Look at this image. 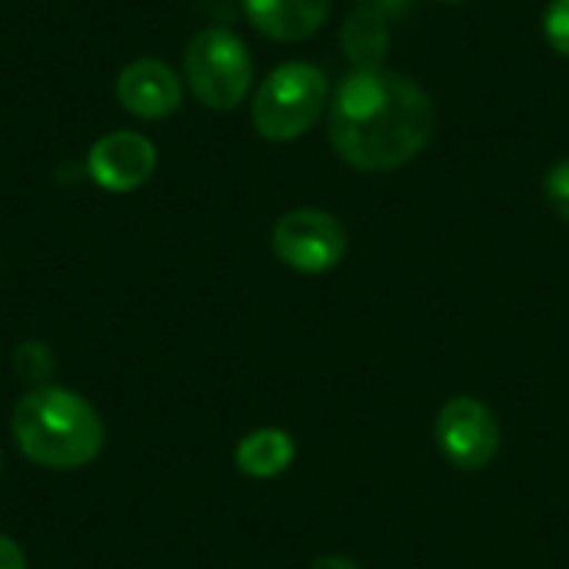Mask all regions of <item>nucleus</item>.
Here are the masks:
<instances>
[{
  "mask_svg": "<svg viewBox=\"0 0 569 569\" xmlns=\"http://www.w3.org/2000/svg\"><path fill=\"white\" fill-rule=\"evenodd\" d=\"M437 130L430 93L387 67L353 70L330 103V143L337 157L363 173H383L427 150Z\"/></svg>",
  "mask_w": 569,
  "mask_h": 569,
  "instance_id": "1",
  "label": "nucleus"
},
{
  "mask_svg": "<svg viewBox=\"0 0 569 569\" xmlns=\"http://www.w3.org/2000/svg\"><path fill=\"white\" fill-rule=\"evenodd\" d=\"M10 427L20 453L47 470L87 467L103 450V420L83 397L63 387H33L23 393Z\"/></svg>",
  "mask_w": 569,
  "mask_h": 569,
  "instance_id": "2",
  "label": "nucleus"
},
{
  "mask_svg": "<svg viewBox=\"0 0 569 569\" xmlns=\"http://www.w3.org/2000/svg\"><path fill=\"white\" fill-rule=\"evenodd\" d=\"M330 83L327 73L307 60L273 67L253 93V127L263 140L287 143L303 137L327 110Z\"/></svg>",
  "mask_w": 569,
  "mask_h": 569,
  "instance_id": "3",
  "label": "nucleus"
},
{
  "mask_svg": "<svg viewBox=\"0 0 569 569\" xmlns=\"http://www.w3.org/2000/svg\"><path fill=\"white\" fill-rule=\"evenodd\" d=\"M183 77L203 107L233 110L250 93L253 60L237 33L223 27H207L183 50Z\"/></svg>",
  "mask_w": 569,
  "mask_h": 569,
  "instance_id": "4",
  "label": "nucleus"
},
{
  "mask_svg": "<svg viewBox=\"0 0 569 569\" xmlns=\"http://www.w3.org/2000/svg\"><path fill=\"white\" fill-rule=\"evenodd\" d=\"M273 253L280 263H287L297 273H327L340 267L347 257V230L343 223L317 207H300L283 213L273 223Z\"/></svg>",
  "mask_w": 569,
  "mask_h": 569,
  "instance_id": "5",
  "label": "nucleus"
},
{
  "mask_svg": "<svg viewBox=\"0 0 569 569\" xmlns=\"http://www.w3.org/2000/svg\"><path fill=\"white\" fill-rule=\"evenodd\" d=\"M433 437L447 463H453L457 470H483L500 453L503 430L497 413L483 400L453 397L437 413Z\"/></svg>",
  "mask_w": 569,
  "mask_h": 569,
  "instance_id": "6",
  "label": "nucleus"
},
{
  "mask_svg": "<svg viewBox=\"0 0 569 569\" xmlns=\"http://www.w3.org/2000/svg\"><path fill=\"white\" fill-rule=\"evenodd\" d=\"M157 170V147L133 130H113L100 137L87 153V173L100 190L130 193L143 187Z\"/></svg>",
  "mask_w": 569,
  "mask_h": 569,
  "instance_id": "7",
  "label": "nucleus"
},
{
  "mask_svg": "<svg viewBox=\"0 0 569 569\" xmlns=\"http://www.w3.org/2000/svg\"><path fill=\"white\" fill-rule=\"evenodd\" d=\"M117 100L127 113L140 120H163L180 110L183 83L173 67L153 57L127 63L117 77Z\"/></svg>",
  "mask_w": 569,
  "mask_h": 569,
  "instance_id": "8",
  "label": "nucleus"
},
{
  "mask_svg": "<svg viewBox=\"0 0 569 569\" xmlns=\"http://www.w3.org/2000/svg\"><path fill=\"white\" fill-rule=\"evenodd\" d=\"M243 10L263 37L297 43L327 23L330 0H243Z\"/></svg>",
  "mask_w": 569,
  "mask_h": 569,
  "instance_id": "9",
  "label": "nucleus"
},
{
  "mask_svg": "<svg viewBox=\"0 0 569 569\" xmlns=\"http://www.w3.org/2000/svg\"><path fill=\"white\" fill-rule=\"evenodd\" d=\"M297 457V443L287 430L280 427H263V430H253L247 433L240 443H237V470L243 477H253V480H273L280 477Z\"/></svg>",
  "mask_w": 569,
  "mask_h": 569,
  "instance_id": "10",
  "label": "nucleus"
},
{
  "mask_svg": "<svg viewBox=\"0 0 569 569\" xmlns=\"http://www.w3.org/2000/svg\"><path fill=\"white\" fill-rule=\"evenodd\" d=\"M390 20L370 7H357L340 30V47L343 57L353 63V70H373L383 67L390 53Z\"/></svg>",
  "mask_w": 569,
  "mask_h": 569,
  "instance_id": "11",
  "label": "nucleus"
},
{
  "mask_svg": "<svg viewBox=\"0 0 569 569\" xmlns=\"http://www.w3.org/2000/svg\"><path fill=\"white\" fill-rule=\"evenodd\" d=\"M13 363H17V373H20L23 380H30V383H43V380L53 373V357H50V350H47L43 343H37V340L17 347Z\"/></svg>",
  "mask_w": 569,
  "mask_h": 569,
  "instance_id": "12",
  "label": "nucleus"
},
{
  "mask_svg": "<svg viewBox=\"0 0 569 569\" xmlns=\"http://www.w3.org/2000/svg\"><path fill=\"white\" fill-rule=\"evenodd\" d=\"M543 197H547L550 210L569 223V157L550 167V173L543 180Z\"/></svg>",
  "mask_w": 569,
  "mask_h": 569,
  "instance_id": "13",
  "label": "nucleus"
},
{
  "mask_svg": "<svg viewBox=\"0 0 569 569\" xmlns=\"http://www.w3.org/2000/svg\"><path fill=\"white\" fill-rule=\"evenodd\" d=\"M543 30H547L550 47L560 57H569V0H553L550 3V10L543 17Z\"/></svg>",
  "mask_w": 569,
  "mask_h": 569,
  "instance_id": "14",
  "label": "nucleus"
},
{
  "mask_svg": "<svg viewBox=\"0 0 569 569\" xmlns=\"http://www.w3.org/2000/svg\"><path fill=\"white\" fill-rule=\"evenodd\" d=\"M360 7H370L377 13H383L387 20H403L413 10V0H360Z\"/></svg>",
  "mask_w": 569,
  "mask_h": 569,
  "instance_id": "15",
  "label": "nucleus"
},
{
  "mask_svg": "<svg viewBox=\"0 0 569 569\" xmlns=\"http://www.w3.org/2000/svg\"><path fill=\"white\" fill-rule=\"evenodd\" d=\"M0 569H27L23 550L10 537H3V533H0Z\"/></svg>",
  "mask_w": 569,
  "mask_h": 569,
  "instance_id": "16",
  "label": "nucleus"
},
{
  "mask_svg": "<svg viewBox=\"0 0 569 569\" xmlns=\"http://www.w3.org/2000/svg\"><path fill=\"white\" fill-rule=\"evenodd\" d=\"M310 569H360L353 560H347V557H337V553H330V557H320V560H313Z\"/></svg>",
  "mask_w": 569,
  "mask_h": 569,
  "instance_id": "17",
  "label": "nucleus"
},
{
  "mask_svg": "<svg viewBox=\"0 0 569 569\" xmlns=\"http://www.w3.org/2000/svg\"><path fill=\"white\" fill-rule=\"evenodd\" d=\"M437 3H463V0H437Z\"/></svg>",
  "mask_w": 569,
  "mask_h": 569,
  "instance_id": "18",
  "label": "nucleus"
}]
</instances>
